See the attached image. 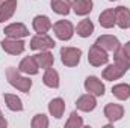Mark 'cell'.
I'll use <instances>...</instances> for the list:
<instances>
[{"mask_svg":"<svg viewBox=\"0 0 130 128\" xmlns=\"http://www.w3.org/2000/svg\"><path fill=\"white\" fill-rule=\"evenodd\" d=\"M6 78L9 81V84L15 89H18L20 92H24L27 94L32 88V80L27 78V77H23L20 74V69L14 68V66H9L6 69Z\"/></svg>","mask_w":130,"mask_h":128,"instance_id":"obj_1","label":"cell"},{"mask_svg":"<svg viewBox=\"0 0 130 128\" xmlns=\"http://www.w3.org/2000/svg\"><path fill=\"white\" fill-rule=\"evenodd\" d=\"M80 56H82V50L76 48V47H62L61 48V62L65 66H77L80 62Z\"/></svg>","mask_w":130,"mask_h":128,"instance_id":"obj_2","label":"cell"},{"mask_svg":"<svg viewBox=\"0 0 130 128\" xmlns=\"http://www.w3.org/2000/svg\"><path fill=\"white\" fill-rule=\"evenodd\" d=\"M88 62L92 65V66H101V65H106L109 62V56H107V51L103 50L101 47H98L97 44H94L89 51H88Z\"/></svg>","mask_w":130,"mask_h":128,"instance_id":"obj_3","label":"cell"},{"mask_svg":"<svg viewBox=\"0 0 130 128\" xmlns=\"http://www.w3.org/2000/svg\"><path fill=\"white\" fill-rule=\"evenodd\" d=\"M56 42L53 41V38H50L47 33L45 35H35L30 39V48L32 50H38V51H44V50H52L55 48Z\"/></svg>","mask_w":130,"mask_h":128,"instance_id":"obj_4","label":"cell"},{"mask_svg":"<svg viewBox=\"0 0 130 128\" xmlns=\"http://www.w3.org/2000/svg\"><path fill=\"white\" fill-rule=\"evenodd\" d=\"M53 30H55V35L61 41H68L74 35V26L67 20H59L53 24Z\"/></svg>","mask_w":130,"mask_h":128,"instance_id":"obj_5","label":"cell"},{"mask_svg":"<svg viewBox=\"0 0 130 128\" xmlns=\"http://www.w3.org/2000/svg\"><path fill=\"white\" fill-rule=\"evenodd\" d=\"M0 45H2L3 51H6L8 54H12V56L21 54L24 51V42L17 38H6L0 42Z\"/></svg>","mask_w":130,"mask_h":128,"instance_id":"obj_6","label":"cell"},{"mask_svg":"<svg viewBox=\"0 0 130 128\" xmlns=\"http://www.w3.org/2000/svg\"><path fill=\"white\" fill-rule=\"evenodd\" d=\"M85 91H86L88 94H92V95H95V96H103L106 88H104V84L101 83V80H100L98 77L89 75V77H86V80H85Z\"/></svg>","mask_w":130,"mask_h":128,"instance_id":"obj_7","label":"cell"},{"mask_svg":"<svg viewBox=\"0 0 130 128\" xmlns=\"http://www.w3.org/2000/svg\"><path fill=\"white\" fill-rule=\"evenodd\" d=\"M95 44L98 47H101L103 50L112 51V53H115L118 48H121V44H120L118 38H115L113 35H101V36H98Z\"/></svg>","mask_w":130,"mask_h":128,"instance_id":"obj_8","label":"cell"},{"mask_svg":"<svg viewBox=\"0 0 130 128\" xmlns=\"http://www.w3.org/2000/svg\"><path fill=\"white\" fill-rule=\"evenodd\" d=\"M123 116H124V107L121 104H113V102L106 104V107H104V118L110 124L120 121Z\"/></svg>","mask_w":130,"mask_h":128,"instance_id":"obj_9","label":"cell"},{"mask_svg":"<svg viewBox=\"0 0 130 128\" xmlns=\"http://www.w3.org/2000/svg\"><path fill=\"white\" fill-rule=\"evenodd\" d=\"M5 35L8 38H17V39H21V38H26L29 36V29L23 24V23H12L9 26L5 27Z\"/></svg>","mask_w":130,"mask_h":128,"instance_id":"obj_10","label":"cell"},{"mask_svg":"<svg viewBox=\"0 0 130 128\" xmlns=\"http://www.w3.org/2000/svg\"><path fill=\"white\" fill-rule=\"evenodd\" d=\"M76 107H77V110H82V112H92V110L97 107L95 95H92V94H85V95L79 96L77 101H76Z\"/></svg>","mask_w":130,"mask_h":128,"instance_id":"obj_11","label":"cell"},{"mask_svg":"<svg viewBox=\"0 0 130 128\" xmlns=\"http://www.w3.org/2000/svg\"><path fill=\"white\" fill-rule=\"evenodd\" d=\"M33 30L38 33V35H45L52 29V21L47 15H36L32 21Z\"/></svg>","mask_w":130,"mask_h":128,"instance_id":"obj_12","label":"cell"},{"mask_svg":"<svg viewBox=\"0 0 130 128\" xmlns=\"http://www.w3.org/2000/svg\"><path fill=\"white\" fill-rule=\"evenodd\" d=\"M18 69H20V72H23V74L36 75L38 71H39V66H38L36 60H35V56H27V57H24V59L20 62V65H18Z\"/></svg>","mask_w":130,"mask_h":128,"instance_id":"obj_13","label":"cell"},{"mask_svg":"<svg viewBox=\"0 0 130 128\" xmlns=\"http://www.w3.org/2000/svg\"><path fill=\"white\" fill-rule=\"evenodd\" d=\"M115 20H117L118 27H121V29L130 27V9L126 6L115 8Z\"/></svg>","mask_w":130,"mask_h":128,"instance_id":"obj_14","label":"cell"},{"mask_svg":"<svg viewBox=\"0 0 130 128\" xmlns=\"http://www.w3.org/2000/svg\"><path fill=\"white\" fill-rule=\"evenodd\" d=\"M17 9V0H5L0 5V23H5L6 20L12 18Z\"/></svg>","mask_w":130,"mask_h":128,"instance_id":"obj_15","label":"cell"},{"mask_svg":"<svg viewBox=\"0 0 130 128\" xmlns=\"http://www.w3.org/2000/svg\"><path fill=\"white\" fill-rule=\"evenodd\" d=\"M71 8L76 15L85 17V15L91 14V11H92V0H73Z\"/></svg>","mask_w":130,"mask_h":128,"instance_id":"obj_16","label":"cell"},{"mask_svg":"<svg viewBox=\"0 0 130 128\" xmlns=\"http://www.w3.org/2000/svg\"><path fill=\"white\" fill-rule=\"evenodd\" d=\"M126 74V71L124 69H121L120 66H117V65H107L104 69H103V78L104 80H107V81H113V80H118V78H121L123 75Z\"/></svg>","mask_w":130,"mask_h":128,"instance_id":"obj_17","label":"cell"},{"mask_svg":"<svg viewBox=\"0 0 130 128\" xmlns=\"http://www.w3.org/2000/svg\"><path fill=\"white\" fill-rule=\"evenodd\" d=\"M35 56V60L39 68L42 69H47V68H52L53 63H55V57L53 54L48 51V50H44V51H39L38 54H33Z\"/></svg>","mask_w":130,"mask_h":128,"instance_id":"obj_18","label":"cell"},{"mask_svg":"<svg viewBox=\"0 0 130 128\" xmlns=\"http://www.w3.org/2000/svg\"><path fill=\"white\" fill-rule=\"evenodd\" d=\"M48 112L53 118L56 119H61L62 115L65 112V101L62 98H53L50 102H48Z\"/></svg>","mask_w":130,"mask_h":128,"instance_id":"obj_19","label":"cell"},{"mask_svg":"<svg viewBox=\"0 0 130 128\" xmlns=\"http://www.w3.org/2000/svg\"><path fill=\"white\" fill-rule=\"evenodd\" d=\"M98 23L101 27L104 29H110L117 24V20H115V9H106L100 14L98 17Z\"/></svg>","mask_w":130,"mask_h":128,"instance_id":"obj_20","label":"cell"},{"mask_svg":"<svg viewBox=\"0 0 130 128\" xmlns=\"http://www.w3.org/2000/svg\"><path fill=\"white\" fill-rule=\"evenodd\" d=\"M113 63L117 66H120L121 69H124L126 72L130 69V59L127 56V53L124 51V48H118L115 53H113Z\"/></svg>","mask_w":130,"mask_h":128,"instance_id":"obj_21","label":"cell"},{"mask_svg":"<svg viewBox=\"0 0 130 128\" xmlns=\"http://www.w3.org/2000/svg\"><path fill=\"white\" fill-rule=\"evenodd\" d=\"M42 83L48 88H59V74L53 68H47L44 75H42Z\"/></svg>","mask_w":130,"mask_h":128,"instance_id":"obj_22","label":"cell"},{"mask_svg":"<svg viewBox=\"0 0 130 128\" xmlns=\"http://www.w3.org/2000/svg\"><path fill=\"white\" fill-rule=\"evenodd\" d=\"M50 6L53 12L59 15H68L71 11V0H50Z\"/></svg>","mask_w":130,"mask_h":128,"instance_id":"obj_23","label":"cell"},{"mask_svg":"<svg viewBox=\"0 0 130 128\" xmlns=\"http://www.w3.org/2000/svg\"><path fill=\"white\" fill-rule=\"evenodd\" d=\"M76 32L77 35L80 36V38H89L92 33H94V23L91 21V20H82L79 24H77V27H76Z\"/></svg>","mask_w":130,"mask_h":128,"instance_id":"obj_24","label":"cell"},{"mask_svg":"<svg viewBox=\"0 0 130 128\" xmlns=\"http://www.w3.org/2000/svg\"><path fill=\"white\" fill-rule=\"evenodd\" d=\"M112 94L115 98L121 99V101H126L130 98V84L127 83H120V84H115L112 88Z\"/></svg>","mask_w":130,"mask_h":128,"instance_id":"obj_25","label":"cell"},{"mask_svg":"<svg viewBox=\"0 0 130 128\" xmlns=\"http://www.w3.org/2000/svg\"><path fill=\"white\" fill-rule=\"evenodd\" d=\"M3 98H5V102H6V105H8L9 110H12V112H21L23 110V102H21V99L17 95H14V94H5Z\"/></svg>","mask_w":130,"mask_h":128,"instance_id":"obj_26","label":"cell"},{"mask_svg":"<svg viewBox=\"0 0 130 128\" xmlns=\"http://www.w3.org/2000/svg\"><path fill=\"white\" fill-rule=\"evenodd\" d=\"M83 127V119L79 116L77 112H73L68 118V121L65 122V128H80Z\"/></svg>","mask_w":130,"mask_h":128,"instance_id":"obj_27","label":"cell"},{"mask_svg":"<svg viewBox=\"0 0 130 128\" xmlns=\"http://www.w3.org/2000/svg\"><path fill=\"white\" fill-rule=\"evenodd\" d=\"M30 127L32 128H47L48 127V119L45 115L39 113V115H35L30 122Z\"/></svg>","mask_w":130,"mask_h":128,"instance_id":"obj_28","label":"cell"},{"mask_svg":"<svg viewBox=\"0 0 130 128\" xmlns=\"http://www.w3.org/2000/svg\"><path fill=\"white\" fill-rule=\"evenodd\" d=\"M123 48H124V51L127 53V56H129V59H130V41L124 44V47H123Z\"/></svg>","mask_w":130,"mask_h":128,"instance_id":"obj_29","label":"cell"},{"mask_svg":"<svg viewBox=\"0 0 130 128\" xmlns=\"http://www.w3.org/2000/svg\"><path fill=\"white\" fill-rule=\"evenodd\" d=\"M6 125H8L6 119H5L3 116H0V128H6Z\"/></svg>","mask_w":130,"mask_h":128,"instance_id":"obj_30","label":"cell"},{"mask_svg":"<svg viewBox=\"0 0 130 128\" xmlns=\"http://www.w3.org/2000/svg\"><path fill=\"white\" fill-rule=\"evenodd\" d=\"M0 116H2V110H0Z\"/></svg>","mask_w":130,"mask_h":128,"instance_id":"obj_31","label":"cell"},{"mask_svg":"<svg viewBox=\"0 0 130 128\" xmlns=\"http://www.w3.org/2000/svg\"><path fill=\"white\" fill-rule=\"evenodd\" d=\"M110 2H117V0H110Z\"/></svg>","mask_w":130,"mask_h":128,"instance_id":"obj_32","label":"cell"},{"mask_svg":"<svg viewBox=\"0 0 130 128\" xmlns=\"http://www.w3.org/2000/svg\"><path fill=\"white\" fill-rule=\"evenodd\" d=\"M2 2H3V0H0V5H2Z\"/></svg>","mask_w":130,"mask_h":128,"instance_id":"obj_33","label":"cell"}]
</instances>
